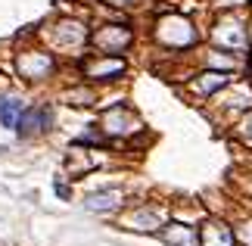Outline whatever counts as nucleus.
<instances>
[{
  "label": "nucleus",
  "instance_id": "f257e3e1",
  "mask_svg": "<svg viewBox=\"0 0 252 246\" xmlns=\"http://www.w3.org/2000/svg\"><path fill=\"white\" fill-rule=\"evenodd\" d=\"M41 41L50 53H56L60 60H75L78 63L87 53V41H91V25L81 16H60L53 22H47L41 32Z\"/></svg>",
  "mask_w": 252,
  "mask_h": 246
},
{
  "label": "nucleus",
  "instance_id": "f03ea898",
  "mask_svg": "<svg viewBox=\"0 0 252 246\" xmlns=\"http://www.w3.org/2000/svg\"><path fill=\"white\" fill-rule=\"evenodd\" d=\"M153 41L168 53H187L199 47V28L184 13H159L153 19Z\"/></svg>",
  "mask_w": 252,
  "mask_h": 246
},
{
  "label": "nucleus",
  "instance_id": "7ed1b4c3",
  "mask_svg": "<svg viewBox=\"0 0 252 246\" xmlns=\"http://www.w3.org/2000/svg\"><path fill=\"white\" fill-rule=\"evenodd\" d=\"M13 72L25 84H47L63 72V60L47 47H22L13 56Z\"/></svg>",
  "mask_w": 252,
  "mask_h": 246
},
{
  "label": "nucleus",
  "instance_id": "20e7f679",
  "mask_svg": "<svg viewBox=\"0 0 252 246\" xmlns=\"http://www.w3.org/2000/svg\"><path fill=\"white\" fill-rule=\"evenodd\" d=\"M119 228L134 231V234H159L171 221V209L159 200H143V203H128L125 209L115 215Z\"/></svg>",
  "mask_w": 252,
  "mask_h": 246
},
{
  "label": "nucleus",
  "instance_id": "39448f33",
  "mask_svg": "<svg viewBox=\"0 0 252 246\" xmlns=\"http://www.w3.org/2000/svg\"><path fill=\"white\" fill-rule=\"evenodd\" d=\"M209 44L218 47V50H227V53H240L243 56L249 47V32H246V19L237 16L234 9H227V13H218L215 22L209 28Z\"/></svg>",
  "mask_w": 252,
  "mask_h": 246
},
{
  "label": "nucleus",
  "instance_id": "423d86ee",
  "mask_svg": "<svg viewBox=\"0 0 252 246\" xmlns=\"http://www.w3.org/2000/svg\"><path fill=\"white\" fill-rule=\"evenodd\" d=\"M75 66H78L81 81L94 84V87L112 84V81H119V78L128 75V60H125V56H112V53H91L87 50Z\"/></svg>",
  "mask_w": 252,
  "mask_h": 246
},
{
  "label": "nucleus",
  "instance_id": "0eeeda50",
  "mask_svg": "<svg viewBox=\"0 0 252 246\" xmlns=\"http://www.w3.org/2000/svg\"><path fill=\"white\" fill-rule=\"evenodd\" d=\"M137 44V28L125 22H103L91 28V41L87 50L91 53H112V56H128V50Z\"/></svg>",
  "mask_w": 252,
  "mask_h": 246
},
{
  "label": "nucleus",
  "instance_id": "6e6552de",
  "mask_svg": "<svg viewBox=\"0 0 252 246\" xmlns=\"http://www.w3.org/2000/svg\"><path fill=\"white\" fill-rule=\"evenodd\" d=\"M96 125L106 134V141H134L147 128L143 119L134 112V106H128V103H112L109 109H103Z\"/></svg>",
  "mask_w": 252,
  "mask_h": 246
},
{
  "label": "nucleus",
  "instance_id": "1a4fd4ad",
  "mask_svg": "<svg viewBox=\"0 0 252 246\" xmlns=\"http://www.w3.org/2000/svg\"><path fill=\"white\" fill-rule=\"evenodd\" d=\"M56 128V106L53 103H28L16 122V134L22 141H37V137L53 134Z\"/></svg>",
  "mask_w": 252,
  "mask_h": 246
},
{
  "label": "nucleus",
  "instance_id": "9d476101",
  "mask_svg": "<svg viewBox=\"0 0 252 246\" xmlns=\"http://www.w3.org/2000/svg\"><path fill=\"white\" fill-rule=\"evenodd\" d=\"M237 72H215V69H199L193 78H187L184 91H187L190 100L196 103H206V100H215V97L224 91L227 84H234Z\"/></svg>",
  "mask_w": 252,
  "mask_h": 246
},
{
  "label": "nucleus",
  "instance_id": "9b49d317",
  "mask_svg": "<svg viewBox=\"0 0 252 246\" xmlns=\"http://www.w3.org/2000/svg\"><path fill=\"white\" fill-rule=\"evenodd\" d=\"M128 206V193L125 187L112 184V187H96V190L84 193V209L94 215H119Z\"/></svg>",
  "mask_w": 252,
  "mask_h": 246
},
{
  "label": "nucleus",
  "instance_id": "f8f14e48",
  "mask_svg": "<svg viewBox=\"0 0 252 246\" xmlns=\"http://www.w3.org/2000/svg\"><path fill=\"white\" fill-rule=\"evenodd\" d=\"M199 246H237V231L234 221L209 215L199 224Z\"/></svg>",
  "mask_w": 252,
  "mask_h": 246
},
{
  "label": "nucleus",
  "instance_id": "ddd939ff",
  "mask_svg": "<svg viewBox=\"0 0 252 246\" xmlns=\"http://www.w3.org/2000/svg\"><path fill=\"white\" fill-rule=\"evenodd\" d=\"M56 103L72 106V109H94V106H100V91L78 78V81H72L69 87H63L56 94Z\"/></svg>",
  "mask_w": 252,
  "mask_h": 246
},
{
  "label": "nucleus",
  "instance_id": "4468645a",
  "mask_svg": "<svg viewBox=\"0 0 252 246\" xmlns=\"http://www.w3.org/2000/svg\"><path fill=\"white\" fill-rule=\"evenodd\" d=\"M159 237L165 240L168 246H199V224L171 218L165 228L159 231Z\"/></svg>",
  "mask_w": 252,
  "mask_h": 246
},
{
  "label": "nucleus",
  "instance_id": "2eb2a0df",
  "mask_svg": "<svg viewBox=\"0 0 252 246\" xmlns=\"http://www.w3.org/2000/svg\"><path fill=\"white\" fill-rule=\"evenodd\" d=\"M22 109H25V103L19 100V97L3 94L0 97V125H3L6 131H16V122H19V115H22Z\"/></svg>",
  "mask_w": 252,
  "mask_h": 246
},
{
  "label": "nucleus",
  "instance_id": "dca6fc26",
  "mask_svg": "<svg viewBox=\"0 0 252 246\" xmlns=\"http://www.w3.org/2000/svg\"><path fill=\"white\" fill-rule=\"evenodd\" d=\"M234 134L240 137V143L252 150V109H249V112H243V115L237 119V125H234Z\"/></svg>",
  "mask_w": 252,
  "mask_h": 246
},
{
  "label": "nucleus",
  "instance_id": "f3484780",
  "mask_svg": "<svg viewBox=\"0 0 252 246\" xmlns=\"http://www.w3.org/2000/svg\"><path fill=\"white\" fill-rule=\"evenodd\" d=\"M100 3H103V6H112V9H128V13H131V9L147 6L150 0H100Z\"/></svg>",
  "mask_w": 252,
  "mask_h": 246
},
{
  "label": "nucleus",
  "instance_id": "a211bd4d",
  "mask_svg": "<svg viewBox=\"0 0 252 246\" xmlns=\"http://www.w3.org/2000/svg\"><path fill=\"white\" fill-rule=\"evenodd\" d=\"M53 193L60 196V200H72V187H69V178H65V175H63V178H60V175L53 178Z\"/></svg>",
  "mask_w": 252,
  "mask_h": 246
}]
</instances>
